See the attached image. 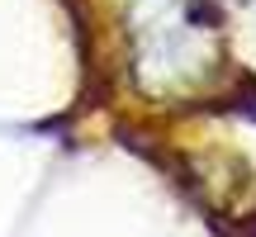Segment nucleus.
Returning <instances> with one entry per match:
<instances>
[{"label": "nucleus", "mask_w": 256, "mask_h": 237, "mask_svg": "<svg viewBox=\"0 0 256 237\" xmlns=\"http://www.w3.org/2000/svg\"><path fill=\"white\" fill-rule=\"evenodd\" d=\"M119 76L138 100L185 104L218 81V0H114Z\"/></svg>", "instance_id": "nucleus-1"}]
</instances>
